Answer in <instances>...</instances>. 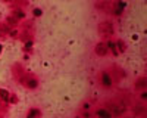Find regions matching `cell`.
<instances>
[{"label":"cell","mask_w":147,"mask_h":118,"mask_svg":"<svg viewBox=\"0 0 147 118\" xmlns=\"http://www.w3.org/2000/svg\"><path fill=\"white\" fill-rule=\"evenodd\" d=\"M94 117H96V118H113V115L110 114L106 108H102V106L94 111Z\"/></svg>","instance_id":"7a4b0ae2"},{"label":"cell","mask_w":147,"mask_h":118,"mask_svg":"<svg viewBox=\"0 0 147 118\" xmlns=\"http://www.w3.org/2000/svg\"><path fill=\"white\" fill-rule=\"evenodd\" d=\"M119 118H122V117H119Z\"/></svg>","instance_id":"5b68a950"},{"label":"cell","mask_w":147,"mask_h":118,"mask_svg":"<svg viewBox=\"0 0 147 118\" xmlns=\"http://www.w3.org/2000/svg\"><path fill=\"white\" fill-rule=\"evenodd\" d=\"M140 87H143V89L146 87V77H143L137 81V89H140Z\"/></svg>","instance_id":"277c9868"},{"label":"cell","mask_w":147,"mask_h":118,"mask_svg":"<svg viewBox=\"0 0 147 118\" xmlns=\"http://www.w3.org/2000/svg\"><path fill=\"white\" fill-rule=\"evenodd\" d=\"M102 86L103 87H107V89H110L112 87V80H110V75H109V73L107 71H105V73L102 74Z\"/></svg>","instance_id":"3957f363"},{"label":"cell","mask_w":147,"mask_h":118,"mask_svg":"<svg viewBox=\"0 0 147 118\" xmlns=\"http://www.w3.org/2000/svg\"><path fill=\"white\" fill-rule=\"evenodd\" d=\"M105 108H106L110 114H112V115H115V117H121L122 114L127 111V108H125V105H124V103L115 102V100H107Z\"/></svg>","instance_id":"6da1fadb"}]
</instances>
